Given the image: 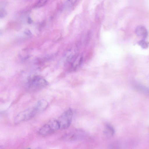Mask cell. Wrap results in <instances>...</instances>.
<instances>
[{
	"label": "cell",
	"mask_w": 149,
	"mask_h": 149,
	"mask_svg": "<svg viewBox=\"0 0 149 149\" xmlns=\"http://www.w3.org/2000/svg\"><path fill=\"white\" fill-rule=\"evenodd\" d=\"M46 84V82L44 81L34 80L30 82L29 88L31 91H36L44 87Z\"/></svg>",
	"instance_id": "277c9868"
},
{
	"label": "cell",
	"mask_w": 149,
	"mask_h": 149,
	"mask_svg": "<svg viewBox=\"0 0 149 149\" xmlns=\"http://www.w3.org/2000/svg\"><path fill=\"white\" fill-rule=\"evenodd\" d=\"M72 115V111L70 109H67L61 115L57 120L60 129H65L69 127L71 123Z\"/></svg>",
	"instance_id": "3957f363"
},
{
	"label": "cell",
	"mask_w": 149,
	"mask_h": 149,
	"mask_svg": "<svg viewBox=\"0 0 149 149\" xmlns=\"http://www.w3.org/2000/svg\"><path fill=\"white\" fill-rule=\"evenodd\" d=\"M27 22H28V23H29V24H31L32 22V19H31V18L30 17H29L28 18Z\"/></svg>",
	"instance_id": "7c38bea8"
},
{
	"label": "cell",
	"mask_w": 149,
	"mask_h": 149,
	"mask_svg": "<svg viewBox=\"0 0 149 149\" xmlns=\"http://www.w3.org/2000/svg\"><path fill=\"white\" fill-rule=\"evenodd\" d=\"M37 113L34 107L29 108L19 113L15 117L14 122L17 124L29 120Z\"/></svg>",
	"instance_id": "7a4b0ae2"
},
{
	"label": "cell",
	"mask_w": 149,
	"mask_h": 149,
	"mask_svg": "<svg viewBox=\"0 0 149 149\" xmlns=\"http://www.w3.org/2000/svg\"><path fill=\"white\" fill-rule=\"evenodd\" d=\"M135 33L137 35L142 38H146L148 35V32L146 28L143 26H138L135 29Z\"/></svg>",
	"instance_id": "8992f818"
},
{
	"label": "cell",
	"mask_w": 149,
	"mask_h": 149,
	"mask_svg": "<svg viewBox=\"0 0 149 149\" xmlns=\"http://www.w3.org/2000/svg\"><path fill=\"white\" fill-rule=\"evenodd\" d=\"M104 133L107 137L108 138L110 137L114 134V130L113 127L110 125H106Z\"/></svg>",
	"instance_id": "52a82bcc"
},
{
	"label": "cell",
	"mask_w": 149,
	"mask_h": 149,
	"mask_svg": "<svg viewBox=\"0 0 149 149\" xmlns=\"http://www.w3.org/2000/svg\"><path fill=\"white\" fill-rule=\"evenodd\" d=\"M48 104V102L45 100L39 101L34 106L37 113L45 110L47 107Z\"/></svg>",
	"instance_id": "5b68a950"
},
{
	"label": "cell",
	"mask_w": 149,
	"mask_h": 149,
	"mask_svg": "<svg viewBox=\"0 0 149 149\" xmlns=\"http://www.w3.org/2000/svg\"><path fill=\"white\" fill-rule=\"evenodd\" d=\"M59 129L60 127L57 120H52L42 126L38 133L40 135L46 136L52 134Z\"/></svg>",
	"instance_id": "6da1fadb"
},
{
	"label": "cell",
	"mask_w": 149,
	"mask_h": 149,
	"mask_svg": "<svg viewBox=\"0 0 149 149\" xmlns=\"http://www.w3.org/2000/svg\"><path fill=\"white\" fill-rule=\"evenodd\" d=\"M7 15V13L4 9H1L0 12V17L1 18H3Z\"/></svg>",
	"instance_id": "30bf717a"
},
{
	"label": "cell",
	"mask_w": 149,
	"mask_h": 149,
	"mask_svg": "<svg viewBox=\"0 0 149 149\" xmlns=\"http://www.w3.org/2000/svg\"><path fill=\"white\" fill-rule=\"evenodd\" d=\"M77 0H68L69 2L70 3L71 5H73Z\"/></svg>",
	"instance_id": "8fae6325"
},
{
	"label": "cell",
	"mask_w": 149,
	"mask_h": 149,
	"mask_svg": "<svg viewBox=\"0 0 149 149\" xmlns=\"http://www.w3.org/2000/svg\"><path fill=\"white\" fill-rule=\"evenodd\" d=\"M137 43L142 48L144 49H146L148 47L149 44V42H147L144 40H139L138 42Z\"/></svg>",
	"instance_id": "ba28073f"
},
{
	"label": "cell",
	"mask_w": 149,
	"mask_h": 149,
	"mask_svg": "<svg viewBox=\"0 0 149 149\" xmlns=\"http://www.w3.org/2000/svg\"><path fill=\"white\" fill-rule=\"evenodd\" d=\"M93 53V51L92 49H90L87 52L85 56V59L86 61L89 60L92 58Z\"/></svg>",
	"instance_id": "9c48e42d"
}]
</instances>
